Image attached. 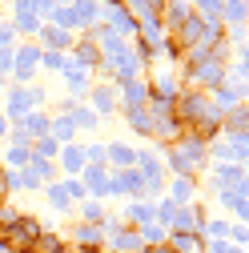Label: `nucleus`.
<instances>
[{
	"instance_id": "nucleus-1",
	"label": "nucleus",
	"mask_w": 249,
	"mask_h": 253,
	"mask_svg": "<svg viewBox=\"0 0 249 253\" xmlns=\"http://www.w3.org/2000/svg\"><path fill=\"white\" fill-rule=\"evenodd\" d=\"M16 245H37V237H41V229L33 225V221H16L12 225V233H8Z\"/></svg>"
},
{
	"instance_id": "nucleus-2",
	"label": "nucleus",
	"mask_w": 249,
	"mask_h": 253,
	"mask_svg": "<svg viewBox=\"0 0 249 253\" xmlns=\"http://www.w3.org/2000/svg\"><path fill=\"white\" fill-rule=\"evenodd\" d=\"M173 245H177V249H193V245H197V237H189V233H181V237H177Z\"/></svg>"
},
{
	"instance_id": "nucleus-3",
	"label": "nucleus",
	"mask_w": 249,
	"mask_h": 253,
	"mask_svg": "<svg viewBox=\"0 0 249 253\" xmlns=\"http://www.w3.org/2000/svg\"><path fill=\"white\" fill-rule=\"evenodd\" d=\"M201 4H205V8H217V4H221V0H201Z\"/></svg>"
},
{
	"instance_id": "nucleus-4",
	"label": "nucleus",
	"mask_w": 249,
	"mask_h": 253,
	"mask_svg": "<svg viewBox=\"0 0 249 253\" xmlns=\"http://www.w3.org/2000/svg\"><path fill=\"white\" fill-rule=\"evenodd\" d=\"M157 253H169V249H157Z\"/></svg>"
},
{
	"instance_id": "nucleus-5",
	"label": "nucleus",
	"mask_w": 249,
	"mask_h": 253,
	"mask_svg": "<svg viewBox=\"0 0 249 253\" xmlns=\"http://www.w3.org/2000/svg\"><path fill=\"white\" fill-rule=\"evenodd\" d=\"M60 253H69V249H60Z\"/></svg>"
}]
</instances>
